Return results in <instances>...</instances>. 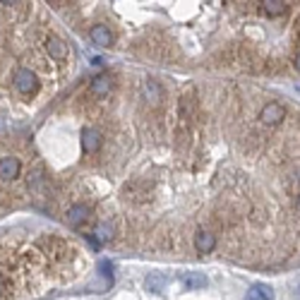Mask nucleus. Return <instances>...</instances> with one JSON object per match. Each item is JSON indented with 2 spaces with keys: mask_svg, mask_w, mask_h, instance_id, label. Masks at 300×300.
<instances>
[{
  "mask_svg": "<svg viewBox=\"0 0 300 300\" xmlns=\"http://www.w3.org/2000/svg\"><path fill=\"white\" fill-rule=\"evenodd\" d=\"M39 247H43L46 255L53 259H67L72 255V247L67 245L65 240H60V238H41V240H39Z\"/></svg>",
  "mask_w": 300,
  "mask_h": 300,
  "instance_id": "nucleus-1",
  "label": "nucleus"
},
{
  "mask_svg": "<svg viewBox=\"0 0 300 300\" xmlns=\"http://www.w3.org/2000/svg\"><path fill=\"white\" fill-rule=\"evenodd\" d=\"M36 86H39V82H36V75H34L32 70L22 67V70H17V72H15V89H17L20 94L29 96V94H34V91H36Z\"/></svg>",
  "mask_w": 300,
  "mask_h": 300,
  "instance_id": "nucleus-2",
  "label": "nucleus"
},
{
  "mask_svg": "<svg viewBox=\"0 0 300 300\" xmlns=\"http://www.w3.org/2000/svg\"><path fill=\"white\" fill-rule=\"evenodd\" d=\"M283 116H286V108L281 106V104H276V101H269L267 106H262L259 120H262L264 125H276V123L283 120Z\"/></svg>",
  "mask_w": 300,
  "mask_h": 300,
  "instance_id": "nucleus-3",
  "label": "nucleus"
},
{
  "mask_svg": "<svg viewBox=\"0 0 300 300\" xmlns=\"http://www.w3.org/2000/svg\"><path fill=\"white\" fill-rule=\"evenodd\" d=\"M111 89H113V77L111 75H98L94 82H91V86H89V94L94 98H104L111 94Z\"/></svg>",
  "mask_w": 300,
  "mask_h": 300,
  "instance_id": "nucleus-4",
  "label": "nucleus"
},
{
  "mask_svg": "<svg viewBox=\"0 0 300 300\" xmlns=\"http://www.w3.org/2000/svg\"><path fill=\"white\" fill-rule=\"evenodd\" d=\"M20 175V159L3 156L0 159V180H15Z\"/></svg>",
  "mask_w": 300,
  "mask_h": 300,
  "instance_id": "nucleus-5",
  "label": "nucleus"
},
{
  "mask_svg": "<svg viewBox=\"0 0 300 300\" xmlns=\"http://www.w3.org/2000/svg\"><path fill=\"white\" fill-rule=\"evenodd\" d=\"M214 247H216L214 233H209V231H197V236H194V250H197V252L209 255V252H214Z\"/></svg>",
  "mask_w": 300,
  "mask_h": 300,
  "instance_id": "nucleus-6",
  "label": "nucleus"
},
{
  "mask_svg": "<svg viewBox=\"0 0 300 300\" xmlns=\"http://www.w3.org/2000/svg\"><path fill=\"white\" fill-rule=\"evenodd\" d=\"M89 36H91V41L101 46V48H108L111 43H113V34L108 29L106 24H94L91 29H89Z\"/></svg>",
  "mask_w": 300,
  "mask_h": 300,
  "instance_id": "nucleus-7",
  "label": "nucleus"
},
{
  "mask_svg": "<svg viewBox=\"0 0 300 300\" xmlns=\"http://www.w3.org/2000/svg\"><path fill=\"white\" fill-rule=\"evenodd\" d=\"M86 219H89V207H86V204H75V207H70L67 214H65V221L72 226V228L82 226Z\"/></svg>",
  "mask_w": 300,
  "mask_h": 300,
  "instance_id": "nucleus-8",
  "label": "nucleus"
},
{
  "mask_svg": "<svg viewBox=\"0 0 300 300\" xmlns=\"http://www.w3.org/2000/svg\"><path fill=\"white\" fill-rule=\"evenodd\" d=\"M82 147H84L86 154H96L98 147H101V132L94 128L82 130Z\"/></svg>",
  "mask_w": 300,
  "mask_h": 300,
  "instance_id": "nucleus-9",
  "label": "nucleus"
},
{
  "mask_svg": "<svg viewBox=\"0 0 300 300\" xmlns=\"http://www.w3.org/2000/svg\"><path fill=\"white\" fill-rule=\"evenodd\" d=\"M46 51H48L51 58H55V60H65V58H67V46H65L58 36H53V34L46 39Z\"/></svg>",
  "mask_w": 300,
  "mask_h": 300,
  "instance_id": "nucleus-10",
  "label": "nucleus"
},
{
  "mask_svg": "<svg viewBox=\"0 0 300 300\" xmlns=\"http://www.w3.org/2000/svg\"><path fill=\"white\" fill-rule=\"evenodd\" d=\"M271 298H274V290L267 283H255L245 293V300H271Z\"/></svg>",
  "mask_w": 300,
  "mask_h": 300,
  "instance_id": "nucleus-11",
  "label": "nucleus"
},
{
  "mask_svg": "<svg viewBox=\"0 0 300 300\" xmlns=\"http://www.w3.org/2000/svg\"><path fill=\"white\" fill-rule=\"evenodd\" d=\"M142 91H144V98L149 101V104H161V98H163V91H161V86L156 82H144L142 84Z\"/></svg>",
  "mask_w": 300,
  "mask_h": 300,
  "instance_id": "nucleus-12",
  "label": "nucleus"
},
{
  "mask_svg": "<svg viewBox=\"0 0 300 300\" xmlns=\"http://www.w3.org/2000/svg\"><path fill=\"white\" fill-rule=\"evenodd\" d=\"M182 286H185V290L204 288V286H207V276H204V274H197V271L185 274V276H182Z\"/></svg>",
  "mask_w": 300,
  "mask_h": 300,
  "instance_id": "nucleus-13",
  "label": "nucleus"
},
{
  "mask_svg": "<svg viewBox=\"0 0 300 300\" xmlns=\"http://www.w3.org/2000/svg\"><path fill=\"white\" fill-rule=\"evenodd\" d=\"M144 283H147V290H151V293H163L166 290V274H149Z\"/></svg>",
  "mask_w": 300,
  "mask_h": 300,
  "instance_id": "nucleus-14",
  "label": "nucleus"
},
{
  "mask_svg": "<svg viewBox=\"0 0 300 300\" xmlns=\"http://www.w3.org/2000/svg\"><path fill=\"white\" fill-rule=\"evenodd\" d=\"M262 10L267 12V15H271V17H279V15L286 12V3H281V0H264Z\"/></svg>",
  "mask_w": 300,
  "mask_h": 300,
  "instance_id": "nucleus-15",
  "label": "nucleus"
},
{
  "mask_svg": "<svg viewBox=\"0 0 300 300\" xmlns=\"http://www.w3.org/2000/svg\"><path fill=\"white\" fill-rule=\"evenodd\" d=\"M94 238H96L98 243H108V240L113 238V226H108V224H98L96 228H94Z\"/></svg>",
  "mask_w": 300,
  "mask_h": 300,
  "instance_id": "nucleus-16",
  "label": "nucleus"
},
{
  "mask_svg": "<svg viewBox=\"0 0 300 300\" xmlns=\"http://www.w3.org/2000/svg\"><path fill=\"white\" fill-rule=\"evenodd\" d=\"M98 271H101V276H104V279L108 281V286H111V283H113V264H111L108 259H101V262H98Z\"/></svg>",
  "mask_w": 300,
  "mask_h": 300,
  "instance_id": "nucleus-17",
  "label": "nucleus"
},
{
  "mask_svg": "<svg viewBox=\"0 0 300 300\" xmlns=\"http://www.w3.org/2000/svg\"><path fill=\"white\" fill-rule=\"evenodd\" d=\"M86 243H89V245L94 247V250H96V247H98V240H96V238H94V233H91V236H86Z\"/></svg>",
  "mask_w": 300,
  "mask_h": 300,
  "instance_id": "nucleus-18",
  "label": "nucleus"
},
{
  "mask_svg": "<svg viewBox=\"0 0 300 300\" xmlns=\"http://www.w3.org/2000/svg\"><path fill=\"white\" fill-rule=\"evenodd\" d=\"M293 293H295V300H300V281L293 286Z\"/></svg>",
  "mask_w": 300,
  "mask_h": 300,
  "instance_id": "nucleus-19",
  "label": "nucleus"
},
{
  "mask_svg": "<svg viewBox=\"0 0 300 300\" xmlns=\"http://www.w3.org/2000/svg\"><path fill=\"white\" fill-rule=\"evenodd\" d=\"M295 39H300V17H298V24H295Z\"/></svg>",
  "mask_w": 300,
  "mask_h": 300,
  "instance_id": "nucleus-20",
  "label": "nucleus"
},
{
  "mask_svg": "<svg viewBox=\"0 0 300 300\" xmlns=\"http://www.w3.org/2000/svg\"><path fill=\"white\" fill-rule=\"evenodd\" d=\"M295 67H298V72H300V51H298V55H295Z\"/></svg>",
  "mask_w": 300,
  "mask_h": 300,
  "instance_id": "nucleus-21",
  "label": "nucleus"
},
{
  "mask_svg": "<svg viewBox=\"0 0 300 300\" xmlns=\"http://www.w3.org/2000/svg\"><path fill=\"white\" fill-rule=\"evenodd\" d=\"M298 182H300V168H298Z\"/></svg>",
  "mask_w": 300,
  "mask_h": 300,
  "instance_id": "nucleus-22",
  "label": "nucleus"
},
{
  "mask_svg": "<svg viewBox=\"0 0 300 300\" xmlns=\"http://www.w3.org/2000/svg\"><path fill=\"white\" fill-rule=\"evenodd\" d=\"M298 209H300V197H298Z\"/></svg>",
  "mask_w": 300,
  "mask_h": 300,
  "instance_id": "nucleus-23",
  "label": "nucleus"
}]
</instances>
